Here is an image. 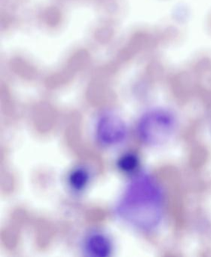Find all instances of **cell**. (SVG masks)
Returning <instances> with one entry per match:
<instances>
[{
    "label": "cell",
    "mask_w": 211,
    "mask_h": 257,
    "mask_svg": "<svg viewBox=\"0 0 211 257\" xmlns=\"http://www.w3.org/2000/svg\"><path fill=\"white\" fill-rule=\"evenodd\" d=\"M113 35V29L110 28H99L95 32V38L100 43H106L110 41Z\"/></svg>",
    "instance_id": "obj_10"
},
{
    "label": "cell",
    "mask_w": 211,
    "mask_h": 257,
    "mask_svg": "<svg viewBox=\"0 0 211 257\" xmlns=\"http://www.w3.org/2000/svg\"><path fill=\"white\" fill-rule=\"evenodd\" d=\"M176 125L173 114L164 109H154L140 118L137 134L140 139L148 145H161L173 136Z\"/></svg>",
    "instance_id": "obj_2"
},
{
    "label": "cell",
    "mask_w": 211,
    "mask_h": 257,
    "mask_svg": "<svg viewBox=\"0 0 211 257\" xmlns=\"http://www.w3.org/2000/svg\"><path fill=\"white\" fill-rule=\"evenodd\" d=\"M89 61H90V57H89L88 52L84 49H81L71 57L70 59L68 61L66 70L72 73V72L82 70L88 64Z\"/></svg>",
    "instance_id": "obj_6"
},
{
    "label": "cell",
    "mask_w": 211,
    "mask_h": 257,
    "mask_svg": "<svg viewBox=\"0 0 211 257\" xmlns=\"http://www.w3.org/2000/svg\"><path fill=\"white\" fill-rule=\"evenodd\" d=\"M137 165V159L132 154H126L120 158L118 166L124 172H131L134 171Z\"/></svg>",
    "instance_id": "obj_8"
},
{
    "label": "cell",
    "mask_w": 211,
    "mask_h": 257,
    "mask_svg": "<svg viewBox=\"0 0 211 257\" xmlns=\"http://www.w3.org/2000/svg\"><path fill=\"white\" fill-rule=\"evenodd\" d=\"M128 128L119 115L107 112L98 119L95 128L96 141L102 147H113L119 145L126 139Z\"/></svg>",
    "instance_id": "obj_3"
},
{
    "label": "cell",
    "mask_w": 211,
    "mask_h": 257,
    "mask_svg": "<svg viewBox=\"0 0 211 257\" xmlns=\"http://www.w3.org/2000/svg\"><path fill=\"white\" fill-rule=\"evenodd\" d=\"M164 197L161 186L146 174L135 176L116 206L117 216L128 225L151 231L163 216Z\"/></svg>",
    "instance_id": "obj_1"
},
{
    "label": "cell",
    "mask_w": 211,
    "mask_h": 257,
    "mask_svg": "<svg viewBox=\"0 0 211 257\" xmlns=\"http://www.w3.org/2000/svg\"><path fill=\"white\" fill-rule=\"evenodd\" d=\"M90 180L88 171L82 167L75 168L69 174V184L72 190L80 192L85 189Z\"/></svg>",
    "instance_id": "obj_5"
},
{
    "label": "cell",
    "mask_w": 211,
    "mask_h": 257,
    "mask_svg": "<svg viewBox=\"0 0 211 257\" xmlns=\"http://www.w3.org/2000/svg\"><path fill=\"white\" fill-rule=\"evenodd\" d=\"M84 249L87 255L93 257H107L113 250L111 240L107 234L93 231L86 237Z\"/></svg>",
    "instance_id": "obj_4"
},
{
    "label": "cell",
    "mask_w": 211,
    "mask_h": 257,
    "mask_svg": "<svg viewBox=\"0 0 211 257\" xmlns=\"http://www.w3.org/2000/svg\"><path fill=\"white\" fill-rule=\"evenodd\" d=\"M10 67L17 74L21 75L24 77H31L36 72L34 67L21 58H13L10 61Z\"/></svg>",
    "instance_id": "obj_7"
},
{
    "label": "cell",
    "mask_w": 211,
    "mask_h": 257,
    "mask_svg": "<svg viewBox=\"0 0 211 257\" xmlns=\"http://www.w3.org/2000/svg\"><path fill=\"white\" fill-rule=\"evenodd\" d=\"M61 20L60 12L55 7H51L45 12L44 21L50 27H55Z\"/></svg>",
    "instance_id": "obj_9"
}]
</instances>
